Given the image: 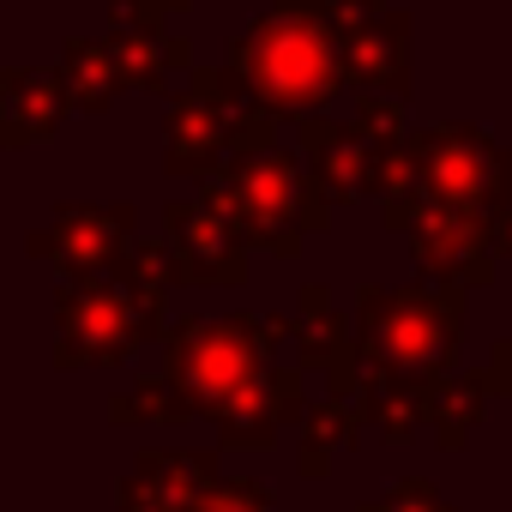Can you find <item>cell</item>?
I'll use <instances>...</instances> for the list:
<instances>
[{"mask_svg":"<svg viewBox=\"0 0 512 512\" xmlns=\"http://www.w3.org/2000/svg\"><path fill=\"white\" fill-rule=\"evenodd\" d=\"M229 67L272 115H314L350 85L326 0H278L229 43Z\"/></svg>","mask_w":512,"mask_h":512,"instance_id":"1","label":"cell"},{"mask_svg":"<svg viewBox=\"0 0 512 512\" xmlns=\"http://www.w3.org/2000/svg\"><path fill=\"white\" fill-rule=\"evenodd\" d=\"M211 199H217L235 223L260 229L272 247H296V229H284V223H296L302 211L320 217V199L308 193L302 163H296L290 151H278V145H272V151H253V157H235L229 175L211 181Z\"/></svg>","mask_w":512,"mask_h":512,"instance_id":"2","label":"cell"},{"mask_svg":"<svg viewBox=\"0 0 512 512\" xmlns=\"http://www.w3.org/2000/svg\"><path fill=\"white\" fill-rule=\"evenodd\" d=\"M410 163H416V181L446 199V205H500L506 187H512V151H500L494 139H482L476 127L452 121V127H434V133H416L410 139Z\"/></svg>","mask_w":512,"mask_h":512,"instance_id":"3","label":"cell"},{"mask_svg":"<svg viewBox=\"0 0 512 512\" xmlns=\"http://www.w3.org/2000/svg\"><path fill=\"white\" fill-rule=\"evenodd\" d=\"M253 109L260 103L235 79V67H199L169 109V169H211L223 151H235V133Z\"/></svg>","mask_w":512,"mask_h":512,"instance_id":"4","label":"cell"},{"mask_svg":"<svg viewBox=\"0 0 512 512\" xmlns=\"http://www.w3.org/2000/svg\"><path fill=\"white\" fill-rule=\"evenodd\" d=\"M326 19L338 31L344 79L368 97H404V67H410V19L386 0H326Z\"/></svg>","mask_w":512,"mask_h":512,"instance_id":"5","label":"cell"},{"mask_svg":"<svg viewBox=\"0 0 512 512\" xmlns=\"http://www.w3.org/2000/svg\"><path fill=\"white\" fill-rule=\"evenodd\" d=\"M302 151H308L320 187L338 193V199H350L362 187H404L416 175V163L398 145L374 151V139L362 127H338V121H308L302 127Z\"/></svg>","mask_w":512,"mask_h":512,"instance_id":"6","label":"cell"},{"mask_svg":"<svg viewBox=\"0 0 512 512\" xmlns=\"http://www.w3.org/2000/svg\"><path fill=\"white\" fill-rule=\"evenodd\" d=\"M61 109H67L61 73H49V67H13L7 85H0V139H7V145L49 139L61 127Z\"/></svg>","mask_w":512,"mask_h":512,"instance_id":"7","label":"cell"},{"mask_svg":"<svg viewBox=\"0 0 512 512\" xmlns=\"http://www.w3.org/2000/svg\"><path fill=\"white\" fill-rule=\"evenodd\" d=\"M109 61L121 73V91H163L175 67H187V43L169 31H109Z\"/></svg>","mask_w":512,"mask_h":512,"instance_id":"8","label":"cell"},{"mask_svg":"<svg viewBox=\"0 0 512 512\" xmlns=\"http://www.w3.org/2000/svg\"><path fill=\"white\" fill-rule=\"evenodd\" d=\"M55 73H61L73 109H109L115 91H121V73H115V61H109V43H97V37H73V43L61 49V67H55Z\"/></svg>","mask_w":512,"mask_h":512,"instance_id":"9","label":"cell"},{"mask_svg":"<svg viewBox=\"0 0 512 512\" xmlns=\"http://www.w3.org/2000/svg\"><path fill=\"white\" fill-rule=\"evenodd\" d=\"M121 223H127V211H61V223L49 235H37V247H55L67 260H91V253H109Z\"/></svg>","mask_w":512,"mask_h":512,"instance_id":"10","label":"cell"},{"mask_svg":"<svg viewBox=\"0 0 512 512\" xmlns=\"http://www.w3.org/2000/svg\"><path fill=\"white\" fill-rule=\"evenodd\" d=\"M169 223H175V241L187 247V260H205V266H217V278H235L229 266V247H223V223L211 217V211H199V205H169Z\"/></svg>","mask_w":512,"mask_h":512,"instance_id":"11","label":"cell"},{"mask_svg":"<svg viewBox=\"0 0 512 512\" xmlns=\"http://www.w3.org/2000/svg\"><path fill=\"white\" fill-rule=\"evenodd\" d=\"M398 121H404V97H386V91H368L362 109H356V127H362L368 139H380V145L398 139Z\"/></svg>","mask_w":512,"mask_h":512,"instance_id":"12","label":"cell"}]
</instances>
